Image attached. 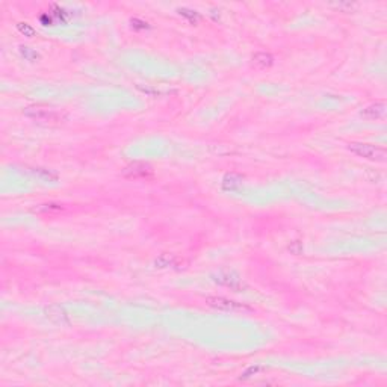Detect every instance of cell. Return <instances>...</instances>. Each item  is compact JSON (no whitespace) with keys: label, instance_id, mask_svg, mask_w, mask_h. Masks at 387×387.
Here are the masks:
<instances>
[{"label":"cell","instance_id":"obj_11","mask_svg":"<svg viewBox=\"0 0 387 387\" xmlns=\"http://www.w3.org/2000/svg\"><path fill=\"white\" fill-rule=\"evenodd\" d=\"M17 29H18L24 36H32V35L35 33V30H33L27 23H18V24H17Z\"/></svg>","mask_w":387,"mask_h":387},{"label":"cell","instance_id":"obj_5","mask_svg":"<svg viewBox=\"0 0 387 387\" xmlns=\"http://www.w3.org/2000/svg\"><path fill=\"white\" fill-rule=\"evenodd\" d=\"M215 280L221 285H226V286L235 289V291H239L241 288H244L242 280L233 272H221V274H218V279H215Z\"/></svg>","mask_w":387,"mask_h":387},{"label":"cell","instance_id":"obj_8","mask_svg":"<svg viewBox=\"0 0 387 387\" xmlns=\"http://www.w3.org/2000/svg\"><path fill=\"white\" fill-rule=\"evenodd\" d=\"M242 182V177L241 176H236V174H227L224 177V188L226 189H235L241 185Z\"/></svg>","mask_w":387,"mask_h":387},{"label":"cell","instance_id":"obj_10","mask_svg":"<svg viewBox=\"0 0 387 387\" xmlns=\"http://www.w3.org/2000/svg\"><path fill=\"white\" fill-rule=\"evenodd\" d=\"M20 51H21V54H23V56H26L29 61H36V59L39 58V56H38V53H36V51H33V50H30L29 47H23V45H21V47H20Z\"/></svg>","mask_w":387,"mask_h":387},{"label":"cell","instance_id":"obj_2","mask_svg":"<svg viewBox=\"0 0 387 387\" xmlns=\"http://www.w3.org/2000/svg\"><path fill=\"white\" fill-rule=\"evenodd\" d=\"M350 151H353L354 154L365 157L368 160H374V162H384L386 160V150L383 147H377V145H371V144H362V142H353L348 145Z\"/></svg>","mask_w":387,"mask_h":387},{"label":"cell","instance_id":"obj_1","mask_svg":"<svg viewBox=\"0 0 387 387\" xmlns=\"http://www.w3.org/2000/svg\"><path fill=\"white\" fill-rule=\"evenodd\" d=\"M24 114L33 121L39 124H45V126H58L64 121V114L54 109H47V107H36V106L27 107Z\"/></svg>","mask_w":387,"mask_h":387},{"label":"cell","instance_id":"obj_7","mask_svg":"<svg viewBox=\"0 0 387 387\" xmlns=\"http://www.w3.org/2000/svg\"><path fill=\"white\" fill-rule=\"evenodd\" d=\"M272 62H274V58L269 53H265V51H259L253 56V65L256 68H260V70L271 67Z\"/></svg>","mask_w":387,"mask_h":387},{"label":"cell","instance_id":"obj_6","mask_svg":"<svg viewBox=\"0 0 387 387\" xmlns=\"http://www.w3.org/2000/svg\"><path fill=\"white\" fill-rule=\"evenodd\" d=\"M386 115V104L384 103H374L371 106H368L366 109L362 110V117L368 118V120H378V118H384Z\"/></svg>","mask_w":387,"mask_h":387},{"label":"cell","instance_id":"obj_4","mask_svg":"<svg viewBox=\"0 0 387 387\" xmlns=\"http://www.w3.org/2000/svg\"><path fill=\"white\" fill-rule=\"evenodd\" d=\"M123 176L126 179H132V180L148 179L153 176V168L145 162H133L123 170Z\"/></svg>","mask_w":387,"mask_h":387},{"label":"cell","instance_id":"obj_3","mask_svg":"<svg viewBox=\"0 0 387 387\" xmlns=\"http://www.w3.org/2000/svg\"><path fill=\"white\" fill-rule=\"evenodd\" d=\"M206 303L221 312H235V313H244V312H253V309L250 306H245L242 303H236L223 297H209L206 300Z\"/></svg>","mask_w":387,"mask_h":387},{"label":"cell","instance_id":"obj_9","mask_svg":"<svg viewBox=\"0 0 387 387\" xmlns=\"http://www.w3.org/2000/svg\"><path fill=\"white\" fill-rule=\"evenodd\" d=\"M179 14H180V15H183V17H186L191 23H195V21H197V18H198V15L195 14V11H191V9H186V8L179 9Z\"/></svg>","mask_w":387,"mask_h":387}]
</instances>
